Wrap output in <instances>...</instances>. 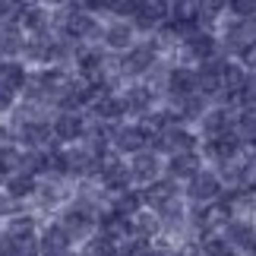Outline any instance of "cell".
I'll return each instance as SVG.
<instances>
[{
	"mask_svg": "<svg viewBox=\"0 0 256 256\" xmlns=\"http://www.w3.org/2000/svg\"><path fill=\"white\" fill-rule=\"evenodd\" d=\"M158 60H162V57L155 54L152 42H149V38H140V42H136L126 54L117 57V70H120V80L124 82H142Z\"/></svg>",
	"mask_w": 256,
	"mask_h": 256,
	"instance_id": "1",
	"label": "cell"
},
{
	"mask_svg": "<svg viewBox=\"0 0 256 256\" xmlns=\"http://www.w3.org/2000/svg\"><path fill=\"white\" fill-rule=\"evenodd\" d=\"M57 222H60V228L73 238V244L76 240H88L95 234V228H98V209L82 202V200H73L70 206H64V212H60Z\"/></svg>",
	"mask_w": 256,
	"mask_h": 256,
	"instance_id": "2",
	"label": "cell"
},
{
	"mask_svg": "<svg viewBox=\"0 0 256 256\" xmlns=\"http://www.w3.org/2000/svg\"><path fill=\"white\" fill-rule=\"evenodd\" d=\"M149 142H152V130L142 120H124V124H117L114 133H111V149L117 155H124V158H133V155L146 152Z\"/></svg>",
	"mask_w": 256,
	"mask_h": 256,
	"instance_id": "3",
	"label": "cell"
},
{
	"mask_svg": "<svg viewBox=\"0 0 256 256\" xmlns=\"http://www.w3.org/2000/svg\"><path fill=\"white\" fill-rule=\"evenodd\" d=\"M244 152H247V146H244V140L238 136V130L200 142V155L209 168H222V164H228V162H238Z\"/></svg>",
	"mask_w": 256,
	"mask_h": 256,
	"instance_id": "4",
	"label": "cell"
},
{
	"mask_svg": "<svg viewBox=\"0 0 256 256\" xmlns=\"http://www.w3.org/2000/svg\"><path fill=\"white\" fill-rule=\"evenodd\" d=\"M117 98H120V104H124L126 120H146V117L162 104V98L155 95L146 82H124V88L117 92Z\"/></svg>",
	"mask_w": 256,
	"mask_h": 256,
	"instance_id": "5",
	"label": "cell"
},
{
	"mask_svg": "<svg viewBox=\"0 0 256 256\" xmlns=\"http://www.w3.org/2000/svg\"><path fill=\"white\" fill-rule=\"evenodd\" d=\"M222 196H224V184H222L218 171L209 168V164H206L193 180L184 184V200L190 206H209V202H218Z\"/></svg>",
	"mask_w": 256,
	"mask_h": 256,
	"instance_id": "6",
	"label": "cell"
},
{
	"mask_svg": "<svg viewBox=\"0 0 256 256\" xmlns=\"http://www.w3.org/2000/svg\"><path fill=\"white\" fill-rule=\"evenodd\" d=\"M126 168H130V184L133 190H146L149 184L162 180L164 177V158L158 152L146 149L140 155H133V158H126Z\"/></svg>",
	"mask_w": 256,
	"mask_h": 256,
	"instance_id": "7",
	"label": "cell"
},
{
	"mask_svg": "<svg viewBox=\"0 0 256 256\" xmlns=\"http://www.w3.org/2000/svg\"><path fill=\"white\" fill-rule=\"evenodd\" d=\"M140 42V35H136V28L130 19H104V28H102V44L108 54H114V57H120L126 54L130 48Z\"/></svg>",
	"mask_w": 256,
	"mask_h": 256,
	"instance_id": "8",
	"label": "cell"
},
{
	"mask_svg": "<svg viewBox=\"0 0 256 256\" xmlns=\"http://www.w3.org/2000/svg\"><path fill=\"white\" fill-rule=\"evenodd\" d=\"M234 120H238V111H234V108L212 104L193 130H196V136H200V142H206V140H215V136H222V133H231Z\"/></svg>",
	"mask_w": 256,
	"mask_h": 256,
	"instance_id": "9",
	"label": "cell"
},
{
	"mask_svg": "<svg viewBox=\"0 0 256 256\" xmlns=\"http://www.w3.org/2000/svg\"><path fill=\"white\" fill-rule=\"evenodd\" d=\"M51 130H54V146H80L86 140L88 117L86 114H54Z\"/></svg>",
	"mask_w": 256,
	"mask_h": 256,
	"instance_id": "10",
	"label": "cell"
},
{
	"mask_svg": "<svg viewBox=\"0 0 256 256\" xmlns=\"http://www.w3.org/2000/svg\"><path fill=\"white\" fill-rule=\"evenodd\" d=\"M140 193H142V206H146V209H152L155 215H158L162 209H168L171 202L180 200V196H184V186L177 184V180H171V177H162V180L149 184Z\"/></svg>",
	"mask_w": 256,
	"mask_h": 256,
	"instance_id": "11",
	"label": "cell"
},
{
	"mask_svg": "<svg viewBox=\"0 0 256 256\" xmlns=\"http://www.w3.org/2000/svg\"><path fill=\"white\" fill-rule=\"evenodd\" d=\"M222 73H224V57H215V60H206L196 66V92L206 95L212 104L222 95Z\"/></svg>",
	"mask_w": 256,
	"mask_h": 256,
	"instance_id": "12",
	"label": "cell"
},
{
	"mask_svg": "<svg viewBox=\"0 0 256 256\" xmlns=\"http://www.w3.org/2000/svg\"><path fill=\"white\" fill-rule=\"evenodd\" d=\"M202 168H206V162H202L200 152H184V155H171V158H164V177L177 180L180 186L186 180H193Z\"/></svg>",
	"mask_w": 256,
	"mask_h": 256,
	"instance_id": "13",
	"label": "cell"
},
{
	"mask_svg": "<svg viewBox=\"0 0 256 256\" xmlns=\"http://www.w3.org/2000/svg\"><path fill=\"white\" fill-rule=\"evenodd\" d=\"M196 92V70L190 66H168L164 80V102H180V98Z\"/></svg>",
	"mask_w": 256,
	"mask_h": 256,
	"instance_id": "14",
	"label": "cell"
},
{
	"mask_svg": "<svg viewBox=\"0 0 256 256\" xmlns=\"http://www.w3.org/2000/svg\"><path fill=\"white\" fill-rule=\"evenodd\" d=\"M38 247H42V256H66L73 253V238L60 228V222H51L38 234Z\"/></svg>",
	"mask_w": 256,
	"mask_h": 256,
	"instance_id": "15",
	"label": "cell"
},
{
	"mask_svg": "<svg viewBox=\"0 0 256 256\" xmlns=\"http://www.w3.org/2000/svg\"><path fill=\"white\" fill-rule=\"evenodd\" d=\"M164 104H171L177 111V117H180V124H186V126H196L202 120V114L212 108V102L206 95H200V92L186 95V98H180V102H164Z\"/></svg>",
	"mask_w": 256,
	"mask_h": 256,
	"instance_id": "16",
	"label": "cell"
},
{
	"mask_svg": "<svg viewBox=\"0 0 256 256\" xmlns=\"http://www.w3.org/2000/svg\"><path fill=\"white\" fill-rule=\"evenodd\" d=\"M28 76H32V70L22 64V60H6L0 64V88L10 95H22V88L28 86Z\"/></svg>",
	"mask_w": 256,
	"mask_h": 256,
	"instance_id": "17",
	"label": "cell"
},
{
	"mask_svg": "<svg viewBox=\"0 0 256 256\" xmlns=\"http://www.w3.org/2000/svg\"><path fill=\"white\" fill-rule=\"evenodd\" d=\"M222 234H224V240L234 247V253H250L253 240H256V224L244 222V218H231L228 228H224Z\"/></svg>",
	"mask_w": 256,
	"mask_h": 256,
	"instance_id": "18",
	"label": "cell"
},
{
	"mask_svg": "<svg viewBox=\"0 0 256 256\" xmlns=\"http://www.w3.org/2000/svg\"><path fill=\"white\" fill-rule=\"evenodd\" d=\"M126 222H130V238H136V240H155V238H162V218L152 209H140L133 218H126Z\"/></svg>",
	"mask_w": 256,
	"mask_h": 256,
	"instance_id": "19",
	"label": "cell"
},
{
	"mask_svg": "<svg viewBox=\"0 0 256 256\" xmlns=\"http://www.w3.org/2000/svg\"><path fill=\"white\" fill-rule=\"evenodd\" d=\"M4 190L10 193V200H13L16 206H19V202H26V200H35V193H38V177L26 174V171H16V174H10V177H6Z\"/></svg>",
	"mask_w": 256,
	"mask_h": 256,
	"instance_id": "20",
	"label": "cell"
},
{
	"mask_svg": "<svg viewBox=\"0 0 256 256\" xmlns=\"http://www.w3.org/2000/svg\"><path fill=\"white\" fill-rule=\"evenodd\" d=\"M4 231L19 244V240L38 238V222H35L32 212H16V215H10V218H6V228Z\"/></svg>",
	"mask_w": 256,
	"mask_h": 256,
	"instance_id": "21",
	"label": "cell"
},
{
	"mask_svg": "<svg viewBox=\"0 0 256 256\" xmlns=\"http://www.w3.org/2000/svg\"><path fill=\"white\" fill-rule=\"evenodd\" d=\"M200 250H202V256H238L234 253V247L228 240H224V234L222 231H215V234H202L200 240Z\"/></svg>",
	"mask_w": 256,
	"mask_h": 256,
	"instance_id": "22",
	"label": "cell"
},
{
	"mask_svg": "<svg viewBox=\"0 0 256 256\" xmlns=\"http://www.w3.org/2000/svg\"><path fill=\"white\" fill-rule=\"evenodd\" d=\"M80 256H117V244L104 234H92L88 240H82Z\"/></svg>",
	"mask_w": 256,
	"mask_h": 256,
	"instance_id": "23",
	"label": "cell"
},
{
	"mask_svg": "<svg viewBox=\"0 0 256 256\" xmlns=\"http://www.w3.org/2000/svg\"><path fill=\"white\" fill-rule=\"evenodd\" d=\"M174 22H196L200 19V0H171Z\"/></svg>",
	"mask_w": 256,
	"mask_h": 256,
	"instance_id": "24",
	"label": "cell"
},
{
	"mask_svg": "<svg viewBox=\"0 0 256 256\" xmlns=\"http://www.w3.org/2000/svg\"><path fill=\"white\" fill-rule=\"evenodd\" d=\"M19 164H22V149H19L16 142H10L0 149V171H4L6 177L19 171Z\"/></svg>",
	"mask_w": 256,
	"mask_h": 256,
	"instance_id": "25",
	"label": "cell"
},
{
	"mask_svg": "<svg viewBox=\"0 0 256 256\" xmlns=\"http://www.w3.org/2000/svg\"><path fill=\"white\" fill-rule=\"evenodd\" d=\"M228 16H234V19H256V0H228Z\"/></svg>",
	"mask_w": 256,
	"mask_h": 256,
	"instance_id": "26",
	"label": "cell"
},
{
	"mask_svg": "<svg viewBox=\"0 0 256 256\" xmlns=\"http://www.w3.org/2000/svg\"><path fill=\"white\" fill-rule=\"evenodd\" d=\"M0 256H16V240L6 231H0Z\"/></svg>",
	"mask_w": 256,
	"mask_h": 256,
	"instance_id": "27",
	"label": "cell"
},
{
	"mask_svg": "<svg viewBox=\"0 0 256 256\" xmlns=\"http://www.w3.org/2000/svg\"><path fill=\"white\" fill-rule=\"evenodd\" d=\"M0 215H16V202L10 200V193L0 186Z\"/></svg>",
	"mask_w": 256,
	"mask_h": 256,
	"instance_id": "28",
	"label": "cell"
},
{
	"mask_svg": "<svg viewBox=\"0 0 256 256\" xmlns=\"http://www.w3.org/2000/svg\"><path fill=\"white\" fill-rule=\"evenodd\" d=\"M16 10H32V6H42V0H13Z\"/></svg>",
	"mask_w": 256,
	"mask_h": 256,
	"instance_id": "29",
	"label": "cell"
},
{
	"mask_svg": "<svg viewBox=\"0 0 256 256\" xmlns=\"http://www.w3.org/2000/svg\"><path fill=\"white\" fill-rule=\"evenodd\" d=\"M250 256H256V240H253V247H250Z\"/></svg>",
	"mask_w": 256,
	"mask_h": 256,
	"instance_id": "30",
	"label": "cell"
}]
</instances>
